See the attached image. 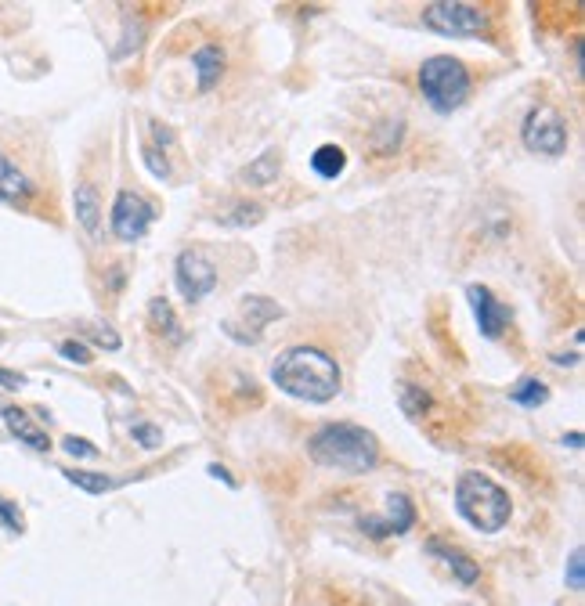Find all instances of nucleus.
<instances>
[{"instance_id": "nucleus-3", "label": "nucleus", "mask_w": 585, "mask_h": 606, "mask_svg": "<svg viewBox=\"0 0 585 606\" xmlns=\"http://www.w3.org/2000/svg\"><path fill=\"white\" fill-rule=\"evenodd\" d=\"M455 509H459L466 524L481 534H499L513 516L510 495L492 477L474 473V469L455 480Z\"/></svg>"}, {"instance_id": "nucleus-18", "label": "nucleus", "mask_w": 585, "mask_h": 606, "mask_svg": "<svg viewBox=\"0 0 585 606\" xmlns=\"http://www.w3.org/2000/svg\"><path fill=\"white\" fill-rule=\"evenodd\" d=\"M149 322H152V329H156L159 336H167L170 343H185V325L177 322L174 307H170L163 296L149 300Z\"/></svg>"}, {"instance_id": "nucleus-22", "label": "nucleus", "mask_w": 585, "mask_h": 606, "mask_svg": "<svg viewBox=\"0 0 585 606\" xmlns=\"http://www.w3.org/2000/svg\"><path fill=\"white\" fill-rule=\"evenodd\" d=\"M275 177H279V152H275V148H268L257 163L242 170V181H250V184H271Z\"/></svg>"}, {"instance_id": "nucleus-2", "label": "nucleus", "mask_w": 585, "mask_h": 606, "mask_svg": "<svg viewBox=\"0 0 585 606\" xmlns=\"http://www.w3.org/2000/svg\"><path fill=\"white\" fill-rule=\"evenodd\" d=\"M307 455L325 469L340 473H369L380 462V441L376 433L354 423H325L311 433Z\"/></svg>"}, {"instance_id": "nucleus-6", "label": "nucleus", "mask_w": 585, "mask_h": 606, "mask_svg": "<svg viewBox=\"0 0 585 606\" xmlns=\"http://www.w3.org/2000/svg\"><path fill=\"white\" fill-rule=\"evenodd\" d=\"M520 138H524V148L535 152V156L557 159L567 152V120L553 105H539V109L528 112V120L520 127Z\"/></svg>"}, {"instance_id": "nucleus-24", "label": "nucleus", "mask_w": 585, "mask_h": 606, "mask_svg": "<svg viewBox=\"0 0 585 606\" xmlns=\"http://www.w3.org/2000/svg\"><path fill=\"white\" fill-rule=\"evenodd\" d=\"M0 524L8 527L11 534H22V531H26V520H22L19 505L8 502V498H4V495H0Z\"/></svg>"}, {"instance_id": "nucleus-30", "label": "nucleus", "mask_w": 585, "mask_h": 606, "mask_svg": "<svg viewBox=\"0 0 585 606\" xmlns=\"http://www.w3.org/2000/svg\"><path fill=\"white\" fill-rule=\"evenodd\" d=\"M134 437H138L145 448H156V444H159V430H156V426H134Z\"/></svg>"}, {"instance_id": "nucleus-1", "label": "nucleus", "mask_w": 585, "mask_h": 606, "mask_svg": "<svg viewBox=\"0 0 585 606\" xmlns=\"http://www.w3.org/2000/svg\"><path fill=\"white\" fill-rule=\"evenodd\" d=\"M271 379L282 394L307 404L333 401L340 394V383H344L333 354H325L318 347H286L279 358L271 361Z\"/></svg>"}, {"instance_id": "nucleus-7", "label": "nucleus", "mask_w": 585, "mask_h": 606, "mask_svg": "<svg viewBox=\"0 0 585 606\" xmlns=\"http://www.w3.org/2000/svg\"><path fill=\"white\" fill-rule=\"evenodd\" d=\"M174 282H177L181 300L199 303L217 289V267L210 264V257L199 253V249H185L174 264Z\"/></svg>"}, {"instance_id": "nucleus-21", "label": "nucleus", "mask_w": 585, "mask_h": 606, "mask_svg": "<svg viewBox=\"0 0 585 606\" xmlns=\"http://www.w3.org/2000/svg\"><path fill=\"white\" fill-rule=\"evenodd\" d=\"M65 480L73 487H84L87 495H105L112 487H120L123 480H112V477H102V473H84V469H65L62 473Z\"/></svg>"}, {"instance_id": "nucleus-13", "label": "nucleus", "mask_w": 585, "mask_h": 606, "mask_svg": "<svg viewBox=\"0 0 585 606\" xmlns=\"http://www.w3.org/2000/svg\"><path fill=\"white\" fill-rule=\"evenodd\" d=\"M412 524H416L412 498L409 495H390L387 513H383V516H365L362 531L369 534V538H390V534H405Z\"/></svg>"}, {"instance_id": "nucleus-26", "label": "nucleus", "mask_w": 585, "mask_h": 606, "mask_svg": "<svg viewBox=\"0 0 585 606\" xmlns=\"http://www.w3.org/2000/svg\"><path fill=\"white\" fill-rule=\"evenodd\" d=\"M376 138H383V145L376 148L380 156H390L394 148H398V141H401V120H394V123H383L380 130H376Z\"/></svg>"}, {"instance_id": "nucleus-11", "label": "nucleus", "mask_w": 585, "mask_h": 606, "mask_svg": "<svg viewBox=\"0 0 585 606\" xmlns=\"http://www.w3.org/2000/svg\"><path fill=\"white\" fill-rule=\"evenodd\" d=\"M37 195H40L37 181H33L8 152H0V202L19 206V210H33Z\"/></svg>"}, {"instance_id": "nucleus-16", "label": "nucleus", "mask_w": 585, "mask_h": 606, "mask_svg": "<svg viewBox=\"0 0 585 606\" xmlns=\"http://www.w3.org/2000/svg\"><path fill=\"white\" fill-rule=\"evenodd\" d=\"M192 65H195V83H199V91H214L217 80H221V73H224V51L217 44L195 47Z\"/></svg>"}, {"instance_id": "nucleus-10", "label": "nucleus", "mask_w": 585, "mask_h": 606, "mask_svg": "<svg viewBox=\"0 0 585 606\" xmlns=\"http://www.w3.org/2000/svg\"><path fill=\"white\" fill-rule=\"evenodd\" d=\"M275 318H282V307L275 300H268V296H242L239 311H235V318L224 322V329H228L232 340L253 343L260 340V329L275 322Z\"/></svg>"}, {"instance_id": "nucleus-31", "label": "nucleus", "mask_w": 585, "mask_h": 606, "mask_svg": "<svg viewBox=\"0 0 585 606\" xmlns=\"http://www.w3.org/2000/svg\"><path fill=\"white\" fill-rule=\"evenodd\" d=\"M0 386H11V390H19V386H26V376H19V372H4V368H0Z\"/></svg>"}, {"instance_id": "nucleus-28", "label": "nucleus", "mask_w": 585, "mask_h": 606, "mask_svg": "<svg viewBox=\"0 0 585 606\" xmlns=\"http://www.w3.org/2000/svg\"><path fill=\"white\" fill-rule=\"evenodd\" d=\"M145 166H149V170H152V177H159V181H170L167 156H159L156 148H145Z\"/></svg>"}, {"instance_id": "nucleus-14", "label": "nucleus", "mask_w": 585, "mask_h": 606, "mask_svg": "<svg viewBox=\"0 0 585 606\" xmlns=\"http://www.w3.org/2000/svg\"><path fill=\"white\" fill-rule=\"evenodd\" d=\"M427 552L430 556H437V560L452 570V578L459 581V585H477V581H481V563H477L474 556H466L459 545H448V542H441V538H430Z\"/></svg>"}, {"instance_id": "nucleus-25", "label": "nucleus", "mask_w": 585, "mask_h": 606, "mask_svg": "<svg viewBox=\"0 0 585 606\" xmlns=\"http://www.w3.org/2000/svg\"><path fill=\"white\" fill-rule=\"evenodd\" d=\"M58 354H62L65 361H73V365H91V350L80 340H62L58 343Z\"/></svg>"}, {"instance_id": "nucleus-8", "label": "nucleus", "mask_w": 585, "mask_h": 606, "mask_svg": "<svg viewBox=\"0 0 585 606\" xmlns=\"http://www.w3.org/2000/svg\"><path fill=\"white\" fill-rule=\"evenodd\" d=\"M398 404L412 423L427 426V433L434 437V441H437V426H452V415H448V408L441 404V397L423 383H401L398 386Z\"/></svg>"}, {"instance_id": "nucleus-32", "label": "nucleus", "mask_w": 585, "mask_h": 606, "mask_svg": "<svg viewBox=\"0 0 585 606\" xmlns=\"http://www.w3.org/2000/svg\"><path fill=\"white\" fill-rule=\"evenodd\" d=\"M564 444H571V448H582V433H567Z\"/></svg>"}, {"instance_id": "nucleus-17", "label": "nucleus", "mask_w": 585, "mask_h": 606, "mask_svg": "<svg viewBox=\"0 0 585 606\" xmlns=\"http://www.w3.org/2000/svg\"><path fill=\"white\" fill-rule=\"evenodd\" d=\"M73 210H76V221H80V228L94 235V231H98V224H102V199H98V188H94L91 181L76 184Z\"/></svg>"}, {"instance_id": "nucleus-29", "label": "nucleus", "mask_w": 585, "mask_h": 606, "mask_svg": "<svg viewBox=\"0 0 585 606\" xmlns=\"http://www.w3.org/2000/svg\"><path fill=\"white\" fill-rule=\"evenodd\" d=\"M62 448L69 451V455H76V459H94V455H98V448H94L91 441H80V437H65Z\"/></svg>"}, {"instance_id": "nucleus-4", "label": "nucleus", "mask_w": 585, "mask_h": 606, "mask_svg": "<svg viewBox=\"0 0 585 606\" xmlns=\"http://www.w3.org/2000/svg\"><path fill=\"white\" fill-rule=\"evenodd\" d=\"M419 91L430 109L448 116L470 98V73L466 65L452 55H434L419 65Z\"/></svg>"}, {"instance_id": "nucleus-9", "label": "nucleus", "mask_w": 585, "mask_h": 606, "mask_svg": "<svg viewBox=\"0 0 585 606\" xmlns=\"http://www.w3.org/2000/svg\"><path fill=\"white\" fill-rule=\"evenodd\" d=\"M152 202L138 192H120L112 202V235L120 242H141L152 228Z\"/></svg>"}, {"instance_id": "nucleus-20", "label": "nucleus", "mask_w": 585, "mask_h": 606, "mask_svg": "<svg viewBox=\"0 0 585 606\" xmlns=\"http://www.w3.org/2000/svg\"><path fill=\"white\" fill-rule=\"evenodd\" d=\"M510 401L520 404V408H542L549 401V386L542 379H520L510 390Z\"/></svg>"}, {"instance_id": "nucleus-5", "label": "nucleus", "mask_w": 585, "mask_h": 606, "mask_svg": "<svg viewBox=\"0 0 585 606\" xmlns=\"http://www.w3.org/2000/svg\"><path fill=\"white\" fill-rule=\"evenodd\" d=\"M419 15H423V26L441 37H481L488 29V11L477 4H459V0H437Z\"/></svg>"}, {"instance_id": "nucleus-15", "label": "nucleus", "mask_w": 585, "mask_h": 606, "mask_svg": "<svg viewBox=\"0 0 585 606\" xmlns=\"http://www.w3.org/2000/svg\"><path fill=\"white\" fill-rule=\"evenodd\" d=\"M0 419H4V426H8L11 437H19L26 448H33V451H47V448H51L47 433L40 430V426L33 423V419L22 412V408H15V404H4V408H0Z\"/></svg>"}, {"instance_id": "nucleus-12", "label": "nucleus", "mask_w": 585, "mask_h": 606, "mask_svg": "<svg viewBox=\"0 0 585 606\" xmlns=\"http://www.w3.org/2000/svg\"><path fill=\"white\" fill-rule=\"evenodd\" d=\"M466 296H470V307H474V318H477L481 336L499 340L502 332H506V325H510V311L499 303V296H495L488 285H470Z\"/></svg>"}, {"instance_id": "nucleus-19", "label": "nucleus", "mask_w": 585, "mask_h": 606, "mask_svg": "<svg viewBox=\"0 0 585 606\" xmlns=\"http://www.w3.org/2000/svg\"><path fill=\"white\" fill-rule=\"evenodd\" d=\"M344 166H347V156L340 145H322L315 148V156H311V170H315L322 181H336V177L344 174Z\"/></svg>"}, {"instance_id": "nucleus-27", "label": "nucleus", "mask_w": 585, "mask_h": 606, "mask_svg": "<svg viewBox=\"0 0 585 606\" xmlns=\"http://www.w3.org/2000/svg\"><path fill=\"white\" fill-rule=\"evenodd\" d=\"M585 585V570H582V549L571 552V560H567V588L571 592H582Z\"/></svg>"}, {"instance_id": "nucleus-23", "label": "nucleus", "mask_w": 585, "mask_h": 606, "mask_svg": "<svg viewBox=\"0 0 585 606\" xmlns=\"http://www.w3.org/2000/svg\"><path fill=\"white\" fill-rule=\"evenodd\" d=\"M260 217H264V206H257V202H235L232 213H221L217 221H221V224H239V228H246V224H257Z\"/></svg>"}]
</instances>
